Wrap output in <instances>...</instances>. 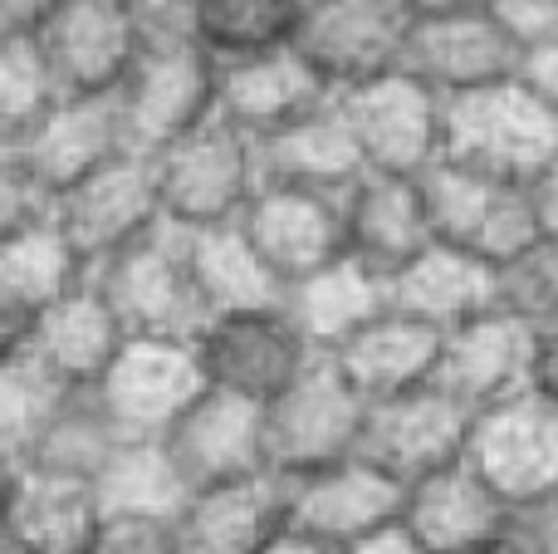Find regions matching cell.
I'll list each match as a JSON object with an SVG mask.
<instances>
[{
    "mask_svg": "<svg viewBox=\"0 0 558 554\" xmlns=\"http://www.w3.org/2000/svg\"><path fill=\"white\" fill-rule=\"evenodd\" d=\"M475 412L456 402L441 383L402 393L387 402H367V427L357 457H367L377 471L397 477L402 486L436 477L446 467H461L471 457Z\"/></svg>",
    "mask_w": 558,
    "mask_h": 554,
    "instance_id": "7c38bea8",
    "label": "cell"
},
{
    "mask_svg": "<svg viewBox=\"0 0 558 554\" xmlns=\"http://www.w3.org/2000/svg\"><path fill=\"white\" fill-rule=\"evenodd\" d=\"M202 393L206 373L196 344L128 339L94 398L128 442H167V432L202 402Z\"/></svg>",
    "mask_w": 558,
    "mask_h": 554,
    "instance_id": "9c48e42d",
    "label": "cell"
},
{
    "mask_svg": "<svg viewBox=\"0 0 558 554\" xmlns=\"http://www.w3.org/2000/svg\"><path fill=\"white\" fill-rule=\"evenodd\" d=\"M94 280V265L74 251L59 221L0 236V344L20 339L39 314L64 304Z\"/></svg>",
    "mask_w": 558,
    "mask_h": 554,
    "instance_id": "603a6c76",
    "label": "cell"
},
{
    "mask_svg": "<svg viewBox=\"0 0 558 554\" xmlns=\"http://www.w3.org/2000/svg\"><path fill=\"white\" fill-rule=\"evenodd\" d=\"M392 304L416 314V320L436 324L441 334H451V329H461V324L481 320V314L505 310L500 270L465 251H456V245L436 241L432 251L416 255L392 280Z\"/></svg>",
    "mask_w": 558,
    "mask_h": 554,
    "instance_id": "4dcf8cb0",
    "label": "cell"
},
{
    "mask_svg": "<svg viewBox=\"0 0 558 554\" xmlns=\"http://www.w3.org/2000/svg\"><path fill=\"white\" fill-rule=\"evenodd\" d=\"M422 186L426 202H432L436 241L456 245V251L475 255L495 270L514 265L524 251H534L544 241L530 182H510V177H495L446 157L422 177Z\"/></svg>",
    "mask_w": 558,
    "mask_h": 554,
    "instance_id": "5b68a950",
    "label": "cell"
},
{
    "mask_svg": "<svg viewBox=\"0 0 558 554\" xmlns=\"http://www.w3.org/2000/svg\"><path fill=\"white\" fill-rule=\"evenodd\" d=\"M490 10L524 45V55H530L534 45H544V39L558 35V0H490Z\"/></svg>",
    "mask_w": 558,
    "mask_h": 554,
    "instance_id": "b9f144b4",
    "label": "cell"
},
{
    "mask_svg": "<svg viewBox=\"0 0 558 554\" xmlns=\"http://www.w3.org/2000/svg\"><path fill=\"white\" fill-rule=\"evenodd\" d=\"M94 285L113 314L123 320L128 339H177L196 344L211 324L202 285L192 265V231L162 221L153 236L118 251L94 270Z\"/></svg>",
    "mask_w": 558,
    "mask_h": 554,
    "instance_id": "7a4b0ae2",
    "label": "cell"
},
{
    "mask_svg": "<svg viewBox=\"0 0 558 554\" xmlns=\"http://www.w3.org/2000/svg\"><path fill=\"white\" fill-rule=\"evenodd\" d=\"M534 339L539 329L514 320L510 310L481 314L446 334V359L436 383L471 412H490L510 398H524L534 369Z\"/></svg>",
    "mask_w": 558,
    "mask_h": 554,
    "instance_id": "7402d4cb",
    "label": "cell"
},
{
    "mask_svg": "<svg viewBox=\"0 0 558 554\" xmlns=\"http://www.w3.org/2000/svg\"><path fill=\"white\" fill-rule=\"evenodd\" d=\"M446 157L510 182H534L558 157V108L524 79L446 98Z\"/></svg>",
    "mask_w": 558,
    "mask_h": 554,
    "instance_id": "277c9868",
    "label": "cell"
},
{
    "mask_svg": "<svg viewBox=\"0 0 558 554\" xmlns=\"http://www.w3.org/2000/svg\"><path fill=\"white\" fill-rule=\"evenodd\" d=\"M367 427V398L328 353H318L275 402H265V447L275 477H308L357 457Z\"/></svg>",
    "mask_w": 558,
    "mask_h": 554,
    "instance_id": "8992f818",
    "label": "cell"
},
{
    "mask_svg": "<svg viewBox=\"0 0 558 554\" xmlns=\"http://www.w3.org/2000/svg\"><path fill=\"white\" fill-rule=\"evenodd\" d=\"M196 359H202L206 388L235 393V398L265 408L318 353L304 339V329L289 320L284 304H275V310L216 314L202 329V339H196Z\"/></svg>",
    "mask_w": 558,
    "mask_h": 554,
    "instance_id": "30bf717a",
    "label": "cell"
},
{
    "mask_svg": "<svg viewBox=\"0 0 558 554\" xmlns=\"http://www.w3.org/2000/svg\"><path fill=\"white\" fill-rule=\"evenodd\" d=\"M5 344H25L54 378H64L78 393H94L104 383V373L113 369V359L123 353L128 329L113 314V304L98 294V285L88 280L78 294H69L64 304L39 314L20 339H5Z\"/></svg>",
    "mask_w": 558,
    "mask_h": 554,
    "instance_id": "83f0119b",
    "label": "cell"
},
{
    "mask_svg": "<svg viewBox=\"0 0 558 554\" xmlns=\"http://www.w3.org/2000/svg\"><path fill=\"white\" fill-rule=\"evenodd\" d=\"M88 554H182V545L162 520H104Z\"/></svg>",
    "mask_w": 558,
    "mask_h": 554,
    "instance_id": "60d3db41",
    "label": "cell"
},
{
    "mask_svg": "<svg viewBox=\"0 0 558 554\" xmlns=\"http://www.w3.org/2000/svg\"><path fill=\"white\" fill-rule=\"evenodd\" d=\"M338 104L357 133L367 172L426 177L436 162H446V98L407 69L348 88Z\"/></svg>",
    "mask_w": 558,
    "mask_h": 554,
    "instance_id": "ba28073f",
    "label": "cell"
},
{
    "mask_svg": "<svg viewBox=\"0 0 558 554\" xmlns=\"http://www.w3.org/2000/svg\"><path fill=\"white\" fill-rule=\"evenodd\" d=\"M0 554H25V550H10V545H0Z\"/></svg>",
    "mask_w": 558,
    "mask_h": 554,
    "instance_id": "f5cc1de1",
    "label": "cell"
},
{
    "mask_svg": "<svg viewBox=\"0 0 558 554\" xmlns=\"http://www.w3.org/2000/svg\"><path fill=\"white\" fill-rule=\"evenodd\" d=\"M54 212H59V196L39 177H29L20 162L0 157V236L54 221Z\"/></svg>",
    "mask_w": 558,
    "mask_h": 554,
    "instance_id": "f35d334b",
    "label": "cell"
},
{
    "mask_svg": "<svg viewBox=\"0 0 558 554\" xmlns=\"http://www.w3.org/2000/svg\"><path fill=\"white\" fill-rule=\"evenodd\" d=\"M133 5L147 25H186V15H192L196 0H133Z\"/></svg>",
    "mask_w": 558,
    "mask_h": 554,
    "instance_id": "c3c4849f",
    "label": "cell"
},
{
    "mask_svg": "<svg viewBox=\"0 0 558 554\" xmlns=\"http://www.w3.org/2000/svg\"><path fill=\"white\" fill-rule=\"evenodd\" d=\"M128 143L162 153L167 143L221 118V64L186 25H147V39L118 88Z\"/></svg>",
    "mask_w": 558,
    "mask_h": 554,
    "instance_id": "6da1fadb",
    "label": "cell"
},
{
    "mask_svg": "<svg viewBox=\"0 0 558 554\" xmlns=\"http://www.w3.org/2000/svg\"><path fill=\"white\" fill-rule=\"evenodd\" d=\"M94 491L108 520H162V526H177L186 501L196 496L167 442H123L98 471Z\"/></svg>",
    "mask_w": 558,
    "mask_h": 554,
    "instance_id": "d6a6232c",
    "label": "cell"
},
{
    "mask_svg": "<svg viewBox=\"0 0 558 554\" xmlns=\"http://www.w3.org/2000/svg\"><path fill=\"white\" fill-rule=\"evenodd\" d=\"M182 554H265L289 530L284 477H251L231 486H206L177 516Z\"/></svg>",
    "mask_w": 558,
    "mask_h": 554,
    "instance_id": "cb8c5ba5",
    "label": "cell"
},
{
    "mask_svg": "<svg viewBox=\"0 0 558 554\" xmlns=\"http://www.w3.org/2000/svg\"><path fill=\"white\" fill-rule=\"evenodd\" d=\"M260 177L275 186H314V192H348L367 172V157L357 147V133L348 123L343 104L324 98L304 118L284 123L279 133L255 143Z\"/></svg>",
    "mask_w": 558,
    "mask_h": 554,
    "instance_id": "4316f807",
    "label": "cell"
},
{
    "mask_svg": "<svg viewBox=\"0 0 558 554\" xmlns=\"http://www.w3.org/2000/svg\"><path fill=\"white\" fill-rule=\"evenodd\" d=\"M304 0H196L186 29L221 69L275 55L299 39Z\"/></svg>",
    "mask_w": 558,
    "mask_h": 554,
    "instance_id": "836d02e7",
    "label": "cell"
},
{
    "mask_svg": "<svg viewBox=\"0 0 558 554\" xmlns=\"http://www.w3.org/2000/svg\"><path fill=\"white\" fill-rule=\"evenodd\" d=\"M505 550L510 554H558V491H544V496L510 506Z\"/></svg>",
    "mask_w": 558,
    "mask_h": 554,
    "instance_id": "ab89813d",
    "label": "cell"
},
{
    "mask_svg": "<svg viewBox=\"0 0 558 554\" xmlns=\"http://www.w3.org/2000/svg\"><path fill=\"white\" fill-rule=\"evenodd\" d=\"M94 481H74L59 471L15 467L5 471V526L0 545L25 554H88L104 530Z\"/></svg>",
    "mask_w": 558,
    "mask_h": 554,
    "instance_id": "44dd1931",
    "label": "cell"
},
{
    "mask_svg": "<svg viewBox=\"0 0 558 554\" xmlns=\"http://www.w3.org/2000/svg\"><path fill=\"white\" fill-rule=\"evenodd\" d=\"M524 84L534 88L539 98H549V104L558 108V35L544 39V45H534L530 55H524Z\"/></svg>",
    "mask_w": 558,
    "mask_h": 554,
    "instance_id": "f6af8a7d",
    "label": "cell"
},
{
    "mask_svg": "<svg viewBox=\"0 0 558 554\" xmlns=\"http://www.w3.org/2000/svg\"><path fill=\"white\" fill-rule=\"evenodd\" d=\"M407 74L432 84L441 98H461L475 88L505 84L524 74V45L505 29V20L490 10V0L461 10L422 15L407 49Z\"/></svg>",
    "mask_w": 558,
    "mask_h": 554,
    "instance_id": "5bb4252c",
    "label": "cell"
},
{
    "mask_svg": "<svg viewBox=\"0 0 558 554\" xmlns=\"http://www.w3.org/2000/svg\"><path fill=\"white\" fill-rule=\"evenodd\" d=\"M74 398L78 388L54 378L25 344H0V471L25 467Z\"/></svg>",
    "mask_w": 558,
    "mask_h": 554,
    "instance_id": "1f68e13d",
    "label": "cell"
},
{
    "mask_svg": "<svg viewBox=\"0 0 558 554\" xmlns=\"http://www.w3.org/2000/svg\"><path fill=\"white\" fill-rule=\"evenodd\" d=\"M284 310L304 329V339L314 344V353H338L353 334H363L367 324L392 310V280L377 275L373 265L343 255L328 270L289 285Z\"/></svg>",
    "mask_w": 558,
    "mask_h": 554,
    "instance_id": "f546056e",
    "label": "cell"
},
{
    "mask_svg": "<svg viewBox=\"0 0 558 554\" xmlns=\"http://www.w3.org/2000/svg\"><path fill=\"white\" fill-rule=\"evenodd\" d=\"M265 554H343V550H333V545H324V540H314V535H304V530H284V535L275 540Z\"/></svg>",
    "mask_w": 558,
    "mask_h": 554,
    "instance_id": "681fc988",
    "label": "cell"
},
{
    "mask_svg": "<svg viewBox=\"0 0 558 554\" xmlns=\"http://www.w3.org/2000/svg\"><path fill=\"white\" fill-rule=\"evenodd\" d=\"M530 393L558 408V329H539L534 339V369H530Z\"/></svg>",
    "mask_w": 558,
    "mask_h": 554,
    "instance_id": "ee69618b",
    "label": "cell"
},
{
    "mask_svg": "<svg viewBox=\"0 0 558 554\" xmlns=\"http://www.w3.org/2000/svg\"><path fill=\"white\" fill-rule=\"evenodd\" d=\"M465 554H510V550H505V540H495V545H481V550H465Z\"/></svg>",
    "mask_w": 558,
    "mask_h": 554,
    "instance_id": "816d5d0a",
    "label": "cell"
},
{
    "mask_svg": "<svg viewBox=\"0 0 558 554\" xmlns=\"http://www.w3.org/2000/svg\"><path fill=\"white\" fill-rule=\"evenodd\" d=\"M64 98L35 35H0V143L25 137Z\"/></svg>",
    "mask_w": 558,
    "mask_h": 554,
    "instance_id": "8d00e7d4",
    "label": "cell"
},
{
    "mask_svg": "<svg viewBox=\"0 0 558 554\" xmlns=\"http://www.w3.org/2000/svg\"><path fill=\"white\" fill-rule=\"evenodd\" d=\"M64 0H0V35H39Z\"/></svg>",
    "mask_w": 558,
    "mask_h": 554,
    "instance_id": "7bdbcfd3",
    "label": "cell"
},
{
    "mask_svg": "<svg viewBox=\"0 0 558 554\" xmlns=\"http://www.w3.org/2000/svg\"><path fill=\"white\" fill-rule=\"evenodd\" d=\"M255 251L289 285L328 270L348 255V212L343 192H314V186H275L265 182L251 212L241 216Z\"/></svg>",
    "mask_w": 558,
    "mask_h": 554,
    "instance_id": "2e32d148",
    "label": "cell"
},
{
    "mask_svg": "<svg viewBox=\"0 0 558 554\" xmlns=\"http://www.w3.org/2000/svg\"><path fill=\"white\" fill-rule=\"evenodd\" d=\"M416 15H436V10H461V5H481V0H407Z\"/></svg>",
    "mask_w": 558,
    "mask_h": 554,
    "instance_id": "f907efd6",
    "label": "cell"
},
{
    "mask_svg": "<svg viewBox=\"0 0 558 554\" xmlns=\"http://www.w3.org/2000/svg\"><path fill=\"white\" fill-rule=\"evenodd\" d=\"M343 554H432V550H426L422 540L402 526V520H397V526H387V530H377V535L357 540V545L343 550Z\"/></svg>",
    "mask_w": 558,
    "mask_h": 554,
    "instance_id": "bcb514c9",
    "label": "cell"
},
{
    "mask_svg": "<svg viewBox=\"0 0 558 554\" xmlns=\"http://www.w3.org/2000/svg\"><path fill=\"white\" fill-rule=\"evenodd\" d=\"M338 369L348 373L357 393L367 402H387L402 393L432 388L441 378V359H446V334L436 324L416 320L407 310H387L383 320H373L363 334L343 344L338 353H328Z\"/></svg>",
    "mask_w": 558,
    "mask_h": 554,
    "instance_id": "d4e9b609",
    "label": "cell"
},
{
    "mask_svg": "<svg viewBox=\"0 0 558 554\" xmlns=\"http://www.w3.org/2000/svg\"><path fill=\"white\" fill-rule=\"evenodd\" d=\"M324 98L333 94H328V84L314 74V64L294 45L221 69V118L235 123L241 133H251L255 143L279 133L294 118H304Z\"/></svg>",
    "mask_w": 558,
    "mask_h": 554,
    "instance_id": "f1b7e54d",
    "label": "cell"
},
{
    "mask_svg": "<svg viewBox=\"0 0 558 554\" xmlns=\"http://www.w3.org/2000/svg\"><path fill=\"white\" fill-rule=\"evenodd\" d=\"M471 461L510 506L558 491V408L534 393L475 412Z\"/></svg>",
    "mask_w": 558,
    "mask_h": 554,
    "instance_id": "ac0fdd59",
    "label": "cell"
},
{
    "mask_svg": "<svg viewBox=\"0 0 558 554\" xmlns=\"http://www.w3.org/2000/svg\"><path fill=\"white\" fill-rule=\"evenodd\" d=\"M343 212H348V255L373 265L387 280H397L416 255H426L436 245L432 202H426L422 177L363 172L343 192Z\"/></svg>",
    "mask_w": 558,
    "mask_h": 554,
    "instance_id": "ffe728a7",
    "label": "cell"
},
{
    "mask_svg": "<svg viewBox=\"0 0 558 554\" xmlns=\"http://www.w3.org/2000/svg\"><path fill=\"white\" fill-rule=\"evenodd\" d=\"M530 192H534V212H539L544 236H554V241H558V157L544 167L539 177H534Z\"/></svg>",
    "mask_w": 558,
    "mask_h": 554,
    "instance_id": "7dc6e473",
    "label": "cell"
},
{
    "mask_svg": "<svg viewBox=\"0 0 558 554\" xmlns=\"http://www.w3.org/2000/svg\"><path fill=\"white\" fill-rule=\"evenodd\" d=\"M35 39L64 98H113L147 39V20L133 0H64Z\"/></svg>",
    "mask_w": 558,
    "mask_h": 554,
    "instance_id": "4fadbf2b",
    "label": "cell"
},
{
    "mask_svg": "<svg viewBox=\"0 0 558 554\" xmlns=\"http://www.w3.org/2000/svg\"><path fill=\"white\" fill-rule=\"evenodd\" d=\"M192 265H196V285H202L206 304L216 314H235V310H275L284 304V280L270 270L255 241L245 236V226H216V231H192Z\"/></svg>",
    "mask_w": 558,
    "mask_h": 554,
    "instance_id": "e575fe53",
    "label": "cell"
},
{
    "mask_svg": "<svg viewBox=\"0 0 558 554\" xmlns=\"http://www.w3.org/2000/svg\"><path fill=\"white\" fill-rule=\"evenodd\" d=\"M304 5H314V0H304Z\"/></svg>",
    "mask_w": 558,
    "mask_h": 554,
    "instance_id": "db71d44e",
    "label": "cell"
},
{
    "mask_svg": "<svg viewBox=\"0 0 558 554\" xmlns=\"http://www.w3.org/2000/svg\"><path fill=\"white\" fill-rule=\"evenodd\" d=\"M167 451L177 457L192 491L231 486V481L270 477V447H265V408L235 393L206 388L202 402L167 432Z\"/></svg>",
    "mask_w": 558,
    "mask_h": 554,
    "instance_id": "d6986e66",
    "label": "cell"
},
{
    "mask_svg": "<svg viewBox=\"0 0 558 554\" xmlns=\"http://www.w3.org/2000/svg\"><path fill=\"white\" fill-rule=\"evenodd\" d=\"M289 530L324 540L333 550H353L357 540L397 526L407 510V486L367 457H348L338 467L289 477Z\"/></svg>",
    "mask_w": 558,
    "mask_h": 554,
    "instance_id": "9a60e30c",
    "label": "cell"
},
{
    "mask_svg": "<svg viewBox=\"0 0 558 554\" xmlns=\"http://www.w3.org/2000/svg\"><path fill=\"white\" fill-rule=\"evenodd\" d=\"M54 221L94 270L104 261H113L118 251L137 245L143 236H153L167 221L153 153L128 147V153H118L98 172H88L84 182L59 196Z\"/></svg>",
    "mask_w": 558,
    "mask_h": 554,
    "instance_id": "8fae6325",
    "label": "cell"
},
{
    "mask_svg": "<svg viewBox=\"0 0 558 554\" xmlns=\"http://www.w3.org/2000/svg\"><path fill=\"white\" fill-rule=\"evenodd\" d=\"M128 147L133 143H128L123 108H118L113 94V98H59L25 137L0 143V157L20 162L54 196H64L69 186H78L88 172H98Z\"/></svg>",
    "mask_w": 558,
    "mask_h": 554,
    "instance_id": "e0dca14e",
    "label": "cell"
},
{
    "mask_svg": "<svg viewBox=\"0 0 558 554\" xmlns=\"http://www.w3.org/2000/svg\"><path fill=\"white\" fill-rule=\"evenodd\" d=\"M505 310L524 320L530 329H558V241L544 236L534 251H524L514 265L500 270Z\"/></svg>",
    "mask_w": 558,
    "mask_h": 554,
    "instance_id": "74e56055",
    "label": "cell"
},
{
    "mask_svg": "<svg viewBox=\"0 0 558 554\" xmlns=\"http://www.w3.org/2000/svg\"><path fill=\"white\" fill-rule=\"evenodd\" d=\"M416 10L407 0H314L294 49L314 64L328 94H348L407 69Z\"/></svg>",
    "mask_w": 558,
    "mask_h": 554,
    "instance_id": "52a82bcc",
    "label": "cell"
},
{
    "mask_svg": "<svg viewBox=\"0 0 558 554\" xmlns=\"http://www.w3.org/2000/svg\"><path fill=\"white\" fill-rule=\"evenodd\" d=\"M153 162L162 216L172 226H186V231L235 226L265 186L255 137L226 123V118H211L196 133L167 143L162 153H153Z\"/></svg>",
    "mask_w": 558,
    "mask_h": 554,
    "instance_id": "3957f363",
    "label": "cell"
},
{
    "mask_svg": "<svg viewBox=\"0 0 558 554\" xmlns=\"http://www.w3.org/2000/svg\"><path fill=\"white\" fill-rule=\"evenodd\" d=\"M123 432L108 422V412L98 408L94 393H78L64 412L54 418V427L45 432V442L35 447V457L25 467L39 471H59L74 481H98V471L113 461V451L123 447Z\"/></svg>",
    "mask_w": 558,
    "mask_h": 554,
    "instance_id": "d590c367",
    "label": "cell"
},
{
    "mask_svg": "<svg viewBox=\"0 0 558 554\" xmlns=\"http://www.w3.org/2000/svg\"><path fill=\"white\" fill-rule=\"evenodd\" d=\"M505 520H510V501L471 461L407 486L402 526L432 554H465L495 545V540H505Z\"/></svg>",
    "mask_w": 558,
    "mask_h": 554,
    "instance_id": "484cf974",
    "label": "cell"
}]
</instances>
